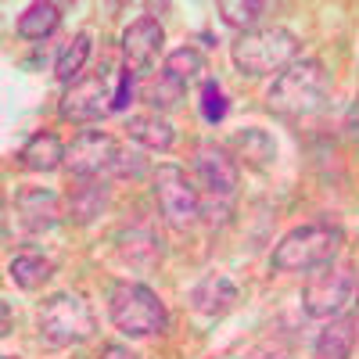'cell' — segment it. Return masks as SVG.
Returning a JSON list of instances; mask_svg holds the SVG:
<instances>
[{"mask_svg":"<svg viewBox=\"0 0 359 359\" xmlns=\"http://www.w3.org/2000/svg\"><path fill=\"white\" fill-rule=\"evenodd\" d=\"M262 11H266V4H259V0H223L219 4V18L233 29H248V33L262 18Z\"/></svg>","mask_w":359,"mask_h":359,"instance_id":"obj_22","label":"cell"},{"mask_svg":"<svg viewBox=\"0 0 359 359\" xmlns=\"http://www.w3.org/2000/svg\"><path fill=\"white\" fill-rule=\"evenodd\" d=\"M40 334L50 345H79L94 334V313L79 294H54L40 309Z\"/></svg>","mask_w":359,"mask_h":359,"instance_id":"obj_5","label":"cell"},{"mask_svg":"<svg viewBox=\"0 0 359 359\" xmlns=\"http://www.w3.org/2000/svg\"><path fill=\"white\" fill-rule=\"evenodd\" d=\"M355 331H359V323H355L352 316H334V320H327V327H323L320 338H316L313 359H352Z\"/></svg>","mask_w":359,"mask_h":359,"instance_id":"obj_13","label":"cell"},{"mask_svg":"<svg viewBox=\"0 0 359 359\" xmlns=\"http://www.w3.org/2000/svg\"><path fill=\"white\" fill-rule=\"evenodd\" d=\"M8 273H11V280L22 291H36V287H43L50 280V262L40 259V255H18V259H11Z\"/></svg>","mask_w":359,"mask_h":359,"instance_id":"obj_19","label":"cell"},{"mask_svg":"<svg viewBox=\"0 0 359 359\" xmlns=\"http://www.w3.org/2000/svg\"><path fill=\"white\" fill-rule=\"evenodd\" d=\"M115 162H118V144H115V137H108L101 130L79 133L65 151V165L76 176H97V172L111 169Z\"/></svg>","mask_w":359,"mask_h":359,"instance_id":"obj_9","label":"cell"},{"mask_svg":"<svg viewBox=\"0 0 359 359\" xmlns=\"http://www.w3.org/2000/svg\"><path fill=\"white\" fill-rule=\"evenodd\" d=\"M155 198H158V208L169 226L176 230H187L198 212H201V201H198V187L187 180V172L180 165H158L155 169Z\"/></svg>","mask_w":359,"mask_h":359,"instance_id":"obj_6","label":"cell"},{"mask_svg":"<svg viewBox=\"0 0 359 359\" xmlns=\"http://www.w3.org/2000/svg\"><path fill=\"white\" fill-rule=\"evenodd\" d=\"M104 111H111V86L104 72L76 79L62 97V118H69V123H94Z\"/></svg>","mask_w":359,"mask_h":359,"instance_id":"obj_8","label":"cell"},{"mask_svg":"<svg viewBox=\"0 0 359 359\" xmlns=\"http://www.w3.org/2000/svg\"><path fill=\"white\" fill-rule=\"evenodd\" d=\"M184 90H187V86H180L176 79H169V76L162 72L158 79H151V83L144 86V101L151 104V108H162V111H165V108H176L180 101H184Z\"/></svg>","mask_w":359,"mask_h":359,"instance_id":"obj_23","label":"cell"},{"mask_svg":"<svg viewBox=\"0 0 359 359\" xmlns=\"http://www.w3.org/2000/svg\"><path fill=\"white\" fill-rule=\"evenodd\" d=\"M237 302V284L226 273H208L191 287V306L205 316H219Z\"/></svg>","mask_w":359,"mask_h":359,"instance_id":"obj_12","label":"cell"},{"mask_svg":"<svg viewBox=\"0 0 359 359\" xmlns=\"http://www.w3.org/2000/svg\"><path fill=\"white\" fill-rule=\"evenodd\" d=\"M169 79H176L180 86H191L194 79H201V72H205V57H201V50H194V47H176L169 57H165V69H162Z\"/></svg>","mask_w":359,"mask_h":359,"instance_id":"obj_18","label":"cell"},{"mask_svg":"<svg viewBox=\"0 0 359 359\" xmlns=\"http://www.w3.org/2000/svg\"><path fill=\"white\" fill-rule=\"evenodd\" d=\"M101 359H137V355H133L130 348H123V345H108Z\"/></svg>","mask_w":359,"mask_h":359,"instance_id":"obj_27","label":"cell"},{"mask_svg":"<svg viewBox=\"0 0 359 359\" xmlns=\"http://www.w3.org/2000/svg\"><path fill=\"white\" fill-rule=\"evenodd\" d=\"M4 359H15V355H4Z\"/></svg>","mask_w":359,"mask_h":359,"instance_id":"obj_29","label":"cell"},{"mask_svg":"<svg viewBox=\"0 0 359 359\" xmlns=\"http://www.w3.org/2000/svg\"><path fill=\"white\" fill-rule=\"evenodd\" d=\"M194 169H198V180L205 184V191H212V194H233L237 180H241L237 158L226 151V147L212 144V140L198 144V151H194Z\"/></svg>","mask_w":359,"mask_h":359,"instance_id":"obj_11","label":"cell"},{"mask_svg":"<svg viewBox=\"0 0 359 359\" xmlns=\"http://www.w3.org/2000/svg\"><path fill=\"white\" fill-rule=\"evenodd\" d=\"M262 359H291L287 352H277V355H262Z\"/></svg>","mask_w":359,"mask_h":359,"instance_id":"obj_28","label":"cell"},{"mask_svg":"<svg viewBox=\"0 0 359 359\" xmlns=\"http://www.w3.org/2000/svg\"><path fill=\"white\" fill-rule=\"evenodd\" d=\"M355 287H359V280L352 269H323V273L309 277V284L302 291V306L316 320H334L348 309V302L355 298Z\"/></svg>","mask_w":359,"mask_h":359,"instance_id":"obj_7","label":"cell"},{"mask_svg":"<svg viewBox=\"0 0 359 359\" xmlns=\"http://www.w3.org/2000/svg\"><path fill=\"white\" fill-rule=\"evenodd\" d=\"M345 245V233L331 223H306L294 226L291 233L280 237V245L273 248L269 262L280 273H306V269H316L323 262H331Z\"/></svg>","mask_w":359,"mask_h":359,"instance_id":"obj_2","label":"cell"},{"mask_svg":"<svg viewBox=\"0 0 359 359\" xmlns=\"http://www.w3.org/2000/svg\"><path fill=\"white\" fill-rule=\"evenodd\" d=\"M233 147L241 151V158H248V162L259 165V169L277 158V144H273V137L262 133V130H245V133H237V137H233Z\"/></svg>","mask_w":359,"mask_h":359,"instance_id":"obj_20","label":"cell"},{"mask_svg":"<svg viewBox=\"0 0 359 359\" xmlns=\"http://www.w3.org/2000/svg\"><path fill=\"white\" fill-rule=\"evenodd\" d=\"M18 212H22V219L33 226V230H47V226H54L57 223V194H50V191H43V187H36V191H22L18 194Z\"/></svg>","mask_w":359,"mask_h":359,"instance_id":"obj_15","label":"cell"},{"mask_svg":"<svg viewBox=\"0 0 359 359\" xmlns=\"http://www.w3.org/2000/svg\"><path fill=\"white\" fill-rule=\"evenodd\" d=\"M133 86H137V76H133L130 69H123V72H118L115 90H111V111H126V108H130V101H133Z\"/></svg>","mask_w":359,"mask_h":359,"instance_id":"obj_25","label":"cell"},{"mask_svg":"<svg viewBox=\"0 0 359 359\" xmlns=\"http://www.w3.org/2000/svg\"><path fill=\"white\" fill-rule=\"evenodd\" d=\"M331 94V72H327L316 57H302V62H291L273 86L266 90V101L273 111L280 115H309L323 104V97Z\"/></svg>","mask_w":359,"mask_h":359,"instance_id":"obj_1","label":"cell"},{"mask_svg":"<svg viewBox=\"0 0 359 359\" xmlns=\"http://www.w3.org/2000/svg\"><path fill=\"white\" fill-rule=\"evenodd\" d=\"M233 65L245 76H269V72H284L294 54H298V40L287 29H252V33H241L230 47Z\"/></svg>","mask_w":359,"mask_h":359,"instance_id":"obj_4","label":"cell"},{"mask_svg":"<svg viewBox=\"0 0 359 359\" xmlns=\"http://www.w3.org/2000/svg\"><path fill=\"white\" fill-rule=\"evenodd\" d=\"M165 33L155 18H137L126 33H123V57H126V69L133 76H147L155 72V62L162 54Z\"/></svg>","mask_w":359,"mask_h":359,"instance_id":"obj_10","label":"cell"},{"mask_svg":"<svg viewBox=\"0 0 359 359\" xmlns=\"http://www.w3.org/2000/svg\"><path fill=\"white\" fill-rule=\"evenodd\" d=\"M90 33H79V36H72L69 40V47L57 54V65H54V76L62 79V83H72L79 72H83V65H86V57H90Z\"/></svg>","mask_w":359,"mask_h":359,"instance_id":"obj_21","label":"cell"},{"mask_svg":"<svg viewBox=\"0 0 359 359\" xmlns=\"http://www.w3.org/2000/svg\"><path fill=\"white\" fill-rule=\"evenodd\" d=\"M65 151L69 147L57 140V133H36V137H29L25 147H22V165L33 169V172H54L57 165L65 162Z\"/></svg>","mask_w":359,"mask_h":359,"instance_id":"obj_14","label":"cell"},{"mask_svg":"<svg viewBox=\"0 0 359 359\" xmlns=\"http://www.w3.org/2000/svg\"><path fill=\"white\" fill-rule=\"evenodd\" d=\"M201 118H205V123H223V118H226V94H223V86L216 83V79H205L201 83Z\"/></svg>","mask_w":359,"mask_h":359,"instance_id":"obj_24","label":"cell"},{"mask_svg":"<svg viewBox=\"0 0 359 359\" xmlns=\"http://www.w3.org/2000/svg\"><path fill=\"white\" fill-rule=\"evenodd\" d=\"M57 22H62V11L57 4H29L18 18V36L22 40H47Z\"/></svg>","mask_w":359,"mask_h":359,"instance_id":"obj_17","label":"cell"},{"mask_svg":"<svg viewBox=\"0 0 359 359\" xmlns=\"http://www.w3.org/2000/svg\"><path fill=\"white\" fill-rule=\"evenodd\" d=\"M108 316L126 338L162 334L169 327V313L162 306V298L147 284H118L108 298Z\"/></svg>","mask_w":359,"mask_h":359,"instance_id":"obj_3","label":"cell"},{"mask_svg":"<svg viewBox=\"0 0 359 359\" xmlns=\"http://www.w3.org/2000/svg\"><path fill=\"white\" fill-rule=\"evenodd\" d=\"M126 130H130V137H133L137 144L151 147V151H169L172 140H176L172 126L165 123L162 115H133Z\"/></svg>","mask_w":359,"mask_h":359,"instance_id":"obj_16","label":"cell"},{"mask_svg":"<svg viewBox=\"0 0 359 359\" xmlns=\"http://www.w3.org/2000/svg\"><path fill=\"white\" fill-rule=\"evenodd\" d=\"M345 130H348V137H352V140H359V97H355V101H352V108H348Z\"/></svg>","mask_w":359,"mask_h":359,"instance_id":"obj_26","label":"cell"}]
</instances>
